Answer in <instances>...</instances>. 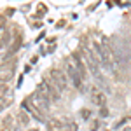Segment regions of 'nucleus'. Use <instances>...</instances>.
Wrapping results in <instances>:
<instances>
[{
  "instance_id": "1",
  "label": "nucleus",
  "mask_w": 131,
  "mask_h": 131,
  "mask_svg": "<svg viewBox=\"0 0 131 131\" xmlns=\"http://www.w3.org/2000/svg\"><path fill=\"white\" fill-rule=\"evenodd\" d=\"M84 56H86V63H88V68L89 72L94 75V79L100 82V84H105V79H103V75H101V65H100V60L94 56V51L88 47V46H84Z\"/></svg>"
},
{
  "instance_id": "2",
  "label": "nucleus",
  "mask_w": 131,
  "mask_h": 131,
  "mask_svg": "<svg viewBox=\"0 0 131 131\" xmlns=\"http://www.w3.org/2000/svg\"><path fill=\"white\" fill-rule=\"evenodd\" d=\"M28 101H30V105L33 107V110L37 112V114L44 115V114L49 112V100L42 94L40 91H35L30 98H28Z\"/></svg>"
},
{
  "instance_id": "3",
  "label": "nucleus",
  "mask_w": 131,
  "mask_h": 131,
  "mask_svg": "<svg viewBox=\"0 0 131 131\" xmlns=\"http://www.w3.org/2000/svg\"><path fill=\"white\" fill-rule=\"evenodd\" d=\"M67 72H68L70 79L73 81L75 88L81 89V91H84V81L81 79V75H79V72H77V61H75V56H70V58L67 60Z\"/></svg>"
},
{
  "instance_id": "4",
  "label": "nucleus",
  "mask_w": 131,
  "mask_h": 131,
  "mask_svg": "<svg viewBox=\"0 0 131 131\" xmlns=\"http://www.w3.org/2000/svg\"><path fill=\"white\" fill-rule=\"evenodd\" d=\"M14 68H16V58L2 61V65H0V81L5 82L7 79H10L12 73H14Z\"/></svg>"
},
{
  "instance_id": "5",
  "label": "nucleus",
  "mask_w": 131,
  "mask_h": 131,
  "mask_svg": "<svg viewBox=\"0 0 131 131\" xmlns=\"http://www.w3.org/2000/svg\"><path fill=\"white\" fill-rule=\"evenodd\" d=\"M49 75H51V79L54 81L56 88L60 89V93L67 89V77H65V73H63L61 70H51Z\"/></svg>"
},
{
  "instance_id": "6",
  "label": "nucleus",
  "mask_w": 131,
  "mask_h": 131,
  "mask_svg": "<svg viewBox=\"0 0 131 131\" xmlns=\"http://www.w3.org/2000/svg\"><path fill=\"white\" fill-rule=\"evenodd\" d=\"M91 101H93L96 107L103 108V107H105V103H107V98H105V94H103V93H100L96 88H93V93H91Z\"/></svg>"
},
{
  "instance_id": "7",
  "label": "nucleus",
  "mask_w": 131,
  "mask_h": 131,
  "mask_svg": "<svg viewBox=\"0 0 131 131\" xmlns=\"http://www.w3.org/2000/svg\"><path fill=\"white\" fill-rule=\"evenodd\" d=\"M54 126L60 131H77V124L73 121H54Z\"/></svg>"
},
{
  "instance_id": "8",
  "label": "nucleus",
  "mask_w": 131,
  "mask_h": 131,
  "mask_svg": "<svg viewBox=\"0 0 131 131\" xmlns=\"http://www.w3.org/2000/svg\"><path fill=\"white\" fill-rule=\"evenodd\" d=\"M37 91H40V93H42V94H44V96H46V98H47L49 101H54V100H52V93H51V88L47 86V82H46V81H42L40 84H39Z\"/></svg>"
},
{
  "instance_id": "9",
  "label": "nucleus",
  "mask_w": 131,
  "mask_h": 131,
  "mask_svg": "<svg viewBox=\"0 0 131 131\" xmlns=\"http://www.w3.org/2000/svg\"><path fill=\"white\" fill-rule=\"evenodd\" d=\"M10 42V31L5 30L4 33H2V37H0V49H4V47H7Z\"/></svg>"
},
{
  "instance_id": "10",
  "label": "nucleus",
  "mask_w": 131,
  "mask_h": 131,
  "mask_svg": "<svg viewBox=\"0 0 131 131\" xmlns=\"http://www.w3.org/2000/svg\"><path fill=\"white\" fill-rule=\"evenodd\" d=\"M0 98L9 101V86H7V82L2 81H0Z\"/></svg>"
},
{
  "instance_id": "11",
  "label": "nucleus",
  "mask_w": 131,
  "mask_h": 131,
  "mask_svg": "<svg viewBox=\"0 0 131 131\" xmlns=\"http://www.w3.org/2000/svg\"><path fill=\"white\" fill-rule=\"evenodd\" d=\"M12 122H14L12 115H5V117L2 119V124H0V126H2L4 129H10V128H12Z\"/></svg>"
},
{
  "instance_id": "12",
  "label": "nucleus",
  "mask_w": 131,
  "mask_h": 131,
  "mask_svg": "<svg viewBox=\"0 0 131 131\" xmlns=\"http://www.w3.org/2000/svg\"><path fill=\"white\" fill-rule=\"evenodd\" d=\"M28 122H30V117H28V114H26L25 110L19 112V124H21V126H26Z\"/></svg>"
},
{
  "instance_id": "13",
  "label": "nucleus",
  "mask_w": 131,
  "mask_h": 131,
  "mask_svg": "<svg viewBox=\"0 0 131 131\" xmlns=\"http://www.w3.org/2000/svg\"><path fill=\"white\" fill-rule=\"evenodd\" d=\"M89 129L91 131H98V129H100V121H96V119H94V121H91L89 122Z\"/></svg>"
},
{
  "instance_id": "14",
  "label": "nucleus",
  "mask_w": 131,
  "mask_h": 131,
  "mask_svg": "<svg viewBox=\"0 0 131 131\" xmlns=\"http://www.w3.org/2000/svg\"><path fill=\"white\" fill-rule=\"evenodd\" d=\"M79 114H81L82 119H89V117H91V110H89V108H82Z\"/></svg>"
},
{
  "instance_id": "15",
  "label": "nucleus",
  "mask_w": 131,
  "mask_h": 131,
  "mask_svg": "<svg viewBox=\"0 0 131 131\" xmlns=\"http://www.w3.org/2000/svg\"><path fill=\"white\" fill-rule=\"evenodd\" d=\"M7 105H9V101H7V100H2V98H0V112L4 110Z\"/></svg>"
},
{
  "instance_id": "16",
  "label": "nucleus",
  "mask_w": 131,
  "mask_h": 131,
  "mask_svg": "<svg viewBox=\"0 0 131 131\" xmlns=\"http://www.w3.org/2000/svg\"><path fill=\"white\" fill-rule=\"evenodd\" d=\"M4 25H5V16H0V31L4 30Z\"/></svg>"
},
{
  "instance_id": "17",
  "label": "nucleus",
  "mask_w": 131,
  "mask_h": 131,
  "mask_svg": "<svg viewBox=\"0 0 131 131\" xmlns=\"http://www.w3.org/2000/svg\"><path fill=\"white\" fill-rule=\"evenodd\" d=\"M100 115H101V117H107V115H108V110L103 107V108H101V112H100Z\"/></svg>"
},
{
  "instance_id": "18",
  "label": "nucleus",
  "mask_w": 131,
  "mask_h": 131,
  "mask_svg": "<svg viewBox=\"0 0 131 131\" xmlns=\"http://www.w3.org/2000/svg\"><path fill=\"white\" fill-rule=\"evenodd\" d=\"M122 131H131V128H124V129H122Z\"/></svg>"
},
{
  "instance_id": "19",
  "label": "nucleus",
  "mask_w": 131,
  "mask_h": 131,
  "mask_svg": "<svg viewBox=\"0 0 131 131\" xmlns=\"http://www.w3.org/2000/svg\"><path fill=\"white\" fill-rule=\"evenodd\" d=\"M28 131H39V129H37V128H31V129H28Z\"/></svg>"
},
{
  "instance_id": "20",
  "label": "nucleus",
  "mask_w": 131,
  "mask_h": 131,
  "mask_svg": "<svg viewBox=\"0 0 131 131\" xmlns=\"http://www.w3.org/2000/svg\"><path fill=\"white\" fill-rule=\"evenodd\" d=\"M129 119H131V115H129Z\"/></svg>"
}]
</instances>
